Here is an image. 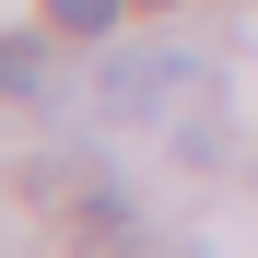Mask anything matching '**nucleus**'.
I'll use <instances>...</instances> for the list:
<instances>
[{
  "label": "nucleus",
  "mask_w": 258,
  "mask_h": 258,
  "mask_svg": "<svg viewBox=\"0 0 258 258\" xmlns=\"http://www.w3.org/2000/svg\"><path fill=\"white\" fill-rule=\"evenodd\" d=\"M176 94H200V59H188V47H117L106 82H94L106 117H164Z\"/></svg>",
  "instance_id": "f257e3e1"
},
{
  "label": "nucleus",
  "mask_w": 258,
  "mask_h": 258,
  "mask_svg": "<svg viewBox=\"0 0 258 258\" xmlns=\"http://www.w3.org/2000/svg\"><path fill=\"white\" fill-rule=\"evenodd\" d=\"M47 35H59V24H47ZM47 35H0V94H24V106L47 94Z\"/></svg>",
  "instance_id": "f03ea898"
},
{
  "label": "nucleus",
  "mask_w": 258,
  "mask_h": 258,
  "mask_svg": "<svg viewBox=\"0 0 258 258\" xmlns=\"http://www.w3.org/2000/svg\"><path fill=\"white\" fill-rule=\"evenodd\" d=\"M47 24L82 47V35H117V0H47Z\"/></svg>",
  "instance_id": "7ed1b4c3"
},
{
  "label": "nucleus",
  "mask_w": 258,
  "mask_h": 258,
  "mask_svg": "<svg viewBox=\"0 0 258 258\" xmlns=\"http://www.w3.org/2000/svg\"><path fill=\"white\" fill-rule=\"evenodd\" d=\"M141 12H176V0H141Z\"/></svg>",
  "instance_id": "20e7f679"
}]
</instances>
